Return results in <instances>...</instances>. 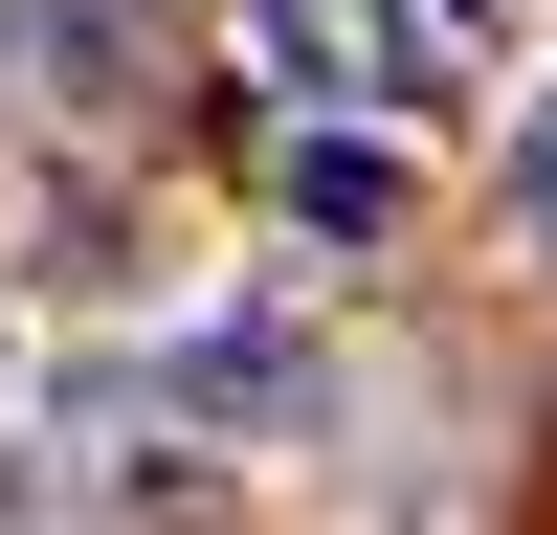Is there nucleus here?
I'll return each mask as SVG.
<instances>
[{
    "instance_id": "1",
    "label": "nucleus",
    "mask_w": 557,
    "mask_h": 535,
    "mask_svg": "<svg viewBox=\"0 0 557 535\" xmlns=\"http://www.w3.org/2000/svg\"><path fill=\"white\" fill-rule=\"evenodd\" d=\"M0 89H23V112H112V89H134L112 0H0Z\"/></svg>"
},
{
    "instance_id": "2",
    "label": "nucleus",
    "mask_w": 557,
    "mask_h": 535,
    "mask_svg": "<svg viewBox=\"0 0 557 535\" xmlns=\"http://www.w3.org/2000/svg\"><path fill=\"white\" fill-rule=\"evenodd\" d=\"M268 201H290L312 246H401V201H424V178H401L380 134H290V157H268Z\"/></svg>"
},
{
    "instance_id": "3",
    "label": "nucleus",
    "mask_w": 557,
    "mask_h": 535,
    "mask_svg": "<svg viewBox=\"0 0 557 535\" xmlns=\"http://www.w3.org/2000/svg\"><path fill=\"white\" fill-rule=\"evenodd\" d=\"M268 67L290 89H401V0H268Z\"/></svg>"
},
{
    "instance_id": "4",
    "label": "nucleus",
    "mask_w": 557,
    "mask_h": 535,
    "mask_svg": "<svg viewBox=\"0 0 557 535\" xmlns=\"http://www.w3.org/2000/svg\"><path fill=\"white\" fill-rule=\"evenodd\" d=\"M513 223H535V246H557V89H535V112H513Z\"/></svg>"
},
{
    "instance_id": "5",
    "label": "nucleus",
    "mask_w": 557,
    "mask_h": 535,
    "mask_svg": "<svg viewBox=\"0 0 557 535\" xmlns=\"http://www.w3.org/2000/svg\"><path fill=\"white\" fill-rule=\"evenodd\" d=\"M446 23H513V0H446Z\"/></svg>"
}]
</instances>
